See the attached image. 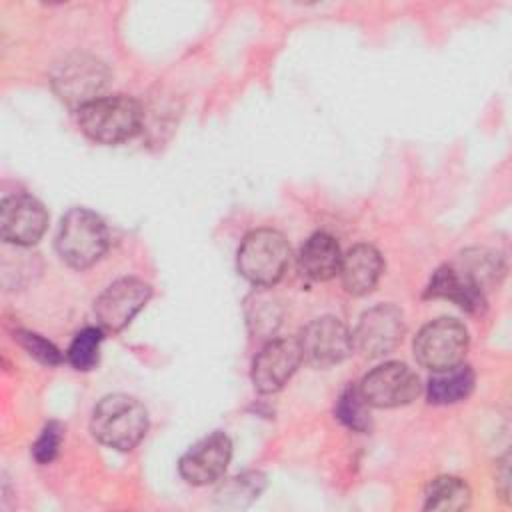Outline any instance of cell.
I'll return each mask as SVG.
<instances>
[{"mask_svg":"<svg viewBox=\"0 0 512 512\" xmlns=\"http://www.w3.org/2000/svg\"><path fill=\"white\" fill-rule=\"evenodd\" d=\"M90 432L104 446L128 452L146 436L148 412L134 396L108 394L92 410Z\"/></svg>","mask_w":512,"mask_h":512,"instance_id":"obj_1","label":"cell"},{"mask_svg":"<svg viewBox=\"0 0 512 512\" xmlns=\"http://www.w3.org/2000/svg\"><path fill=\"white\" fill-rule=\"evenodd\" d=\"M144 120V110L138 100L112 94L100 96L78 110L80 130L98 144H120L134 138Z\"/></svg>","mask_w":512,"mask_h":512,"instance_id":"obj_2","label":"cell"},{"mask_svg":"<svg viewBox=\"0 0 512 512\" xmlns=\"http://www.w3.org/2000/svg\"><path fill=\"white\" fill-rule=\"evenodd\" d=\"M56 250L68 266L76 270L90 268L108 250L104 220L88 208L68 210L58 228Z\"/></svg>","mask_w":512,"mask_h":512,"instance_id":"obj_3","label":"cell"},{"mask_svg":"<svg viewBox=\"0 0 512 512\" xmlns=\"http://www.w3.org/2000/svg\"><path fill=\"white\" fill-rule=\"evenodd\" d=\"M288 258L290 246L284 234L272 228H258L244 236L236 254V266L248 282L268 288L282 278Z\"/></svg>","mask_w":512,"mask_h":512,"instance_id":"obj_4","label":"cell"},{"mask_svg":"<svg viewBox=\"0 0 512 512\" xmlns=\"http://www.w3.org/2000/svg\"><path fill=\"white\" fill-rule=\"evenodd\" d=\"M110 70L104 62L88 54L66 58L52 74V88L58 98L76 112L98 100L106 90Z\"/></svg>","mask_w":512,"mask_h":512,"instance_id":"obj_5","label":"cell"},{"mask_svg":"<svg viewBox=\"0 0 512 512\" xmlns=\"http://www.w3.org/2000/svg\"><path fill=\"white\" fill-rule=\"evenodd\" d=\"M416 360L436 372L460 364L468 350V330L456 318H436L420 328L414 338Z\"/></svg>","mask_w":512,"mask_h":512,"instance_id":"obj_6","label":"cell"},{"mask_svg":"<svg viewBox=\"0 0 512 512\" xmlns=\"http://www.w3.org/2000/svg\"><path fill=\"white\" fill-rule=\"evenodd\" d=\"M358 388L374 408L406 406L422 390L418 374L404 362H384L372 368Z\"/></svg>","mask_w":512,"mask_h":512,"instance_id":"obj_7","label":"cell"},{"mask_svg":"<svg viewBox=\"0 0 512 512\" xmlns=\"http://www.w3.org/2000/svg\"><path fill=\"white\" fill-rule=\"evenodd\" d=\"M404 328V314L398 306L378 304L360 316L352 332V344L362 356L380 358L400 344Z\"/></svg>","mask_w":512,"mask_h":512,"instance_id":"obj_8","label":"cell"},{"mask_svg":"<svg viewBox=\"0 0 512 512\" xmlns=\"http://www.w3.org/2000/svg\"><path fill=\"white\" fill-rule=\"evenodd\" d=\"M302 360L314 368H328L350 356V330L334 316H322L304 326L298 338Z\"/></svg>","mask_w":512,"mask_h":512,"instance_id":"obj_9","label":"cell"},{"mask_svg":"<svg viewBox=\"0 0 512 512\" xmlns=\"http://www.w3.org/2000/svg\"><path fill=\"white\" fill-rule=\"evenodd\" d=\"M152 286L140 278L112 282L94 302V314L102 330L120 332L148 304Z\"/></svg>","mask_w":512,"mask_h":512,"instance_id":"obj_10","label":"cell"},{"mask_svg":"<svg viewBox=\"0 0 512 512\" xmlns=\"http://www.w3.org/2000/svg\"><path fill=\"white\" fill-rule=\"evenodd\" d=\"M232 458V440L216 430L192 444L178 460L180 476L192 486H206L220 480Z\"/></svg>","mask_w":512,"mask_h":512,"instance_id":"obj_11","label":"cell"},{"mask_svg":"<svg viewBox=\"0 0 512 512\" xmlns=\"http://www.w3.org/2000/svg\"><path fill=\"white\" fill-rule=\"evenodd\" d=\"M302 362L298 338H270L252 362V384L262 394H274L294 376Z\"/></svg>","mask_w":512,"mask_h":512,"instance_id":"obj_12","label":"cell"},{"mask_svg":"<svg viewBox=\"0 0 512 512\" xmlns=\"http://www.w3.org/2000/svg\"><path fill=\"white\" fill-rule=\"evenodd\" d=\"M48 226V212L40 200L28 194L6 196L0 206V234L16 246L36 244Z\"/></svg>","mask_w":512,"mask_h":512,"instance_id":"obj_13","label":"cell"},{"mask_svg":"<svg viewBox=\"0 0 512 512\" xmlns=\"http://www.w3.org/2000/svg\"><path fill=\"white\" fill-rule=\"evenodd\" d=\"M424 296L450 300L472 314H478L486 308V292L454 264H444L434 272Z\"/></svg>","mask_w":512,"mask_h":512,"instance_id":"obj_14","label":"cell"},{"mask_svg":"<svg viewBox=\"0 0 512 512\" xmlns=\"http://www.w3.org/2000/svg\"><path fill=\"white\" fill-rule=\"evenodd\" d=\"M384 270L382 254L370 244H356L340 262V276L344 288L354 296H364L374 290Z\"/></svg>","mask_w":512,"mask_h":512,"instance_id":"obj_15","label":"cell"},{"mask_svg":"<svg viewBox=\"0 0 512 512\" xmlns=\"http://www.w3.org/2000/svg\"><path fill=\"white\" fill-rule=\"evenodd\" d=\"M340 246L326 232L312 234L298 252V268L304 276L316 282H326L340 272Z\"/></svg>","mask_w":512,"mask_h":512,"instance_id":"obj_16","label":"cell"},{"mask_svg":"<svg viewBox=\"0 0 512 512\" xmlns=\"http://www.w3.org/2000/svg\"><path fill=\"white\" fill-rule=\"evenodd\" d=\"M474 370L468 364H456L446 370H436L428 380V402L454 404L466 400L474 390Z\"/></svg>","mask_w":512,"mask_h":512,"instance_id":"obj_17","label":"cell"},{"mask_svg":"<svg viewBox=\"0 0 512 512\" xmlns=\"http://www.w3.org/2000/svg\"><path fill=\"white\" fill-rule=\"evenodd\" d=\"M470 486L458 476H438L424 492V510L458 512L470 506Z\"/></svg>","mask_w":512,"mask_h":512,"instance_id":"obj_18","label":"cell"},{"mask_svg":"<svg viewBox=\"0 0 512 512\" xmlns=\"http://www.w3.org/2000/svg\"><path fill=\"white\" fill-rule=\"evenodd\" d=\"M244 312L254 338H272L282 320L280 302L266 290L252 292L244 302Z\"/></svg>","mask_w":512,"mask_h":512,"instance_id":"obj_19","label":"cell"},{"mask_svg":"<svg viewBox=\"0 0 512 512\" xmlns=\"http://www.w3.org/2000/svg\"><path fill=\"white\" fill-rule=\"evenodd\" d=\"M266 488V476L262 472H242L224 480L216 490V504L222 508H246Z\"/></svg>","mask_w":512,"mask_h":512,"instance_id":"obj_20","label":"cell"},{"mask_svg":"<svg viewBox=\"0 0 512 512\" xmlns=\"http://www.w3.org/2000/svg\"><path fill=\"white\" fill-rule=\"evenodd\" d=\"M458 266L466 276H470L484 292L488 286L498 284V280L504 274V262L502 256L490 250H466L460 254Z\"/></svg>","mask_w":512,"mask_h":512,"instance_id":"obj_21","label":"cell"},{"mask_svg":"<svg viewBox=\"0 0 512 512\" xmlns=\"http://www.w3.org/2000/svg\"><path fill=\"white\" fill-rule=\"evenodd\" d=\"M336 416L342 424L356 432H366L372 426V416H370V404L362 396L358 386H346L336 402Z\"/></svg>","mask_w":512,"mask_h":512,"instance_id":"obj_22","label":"cell"},{"mask_svg":"<svg viewBox=\"0 0 512 512\" xmlns=\"http://www.w3.org/2000/svg\"><path fill=\"white\" fill-rule=\"evenodd\" d=\"M102 328H84L80 330L70 348H68V362L80 370V372H88L92 370L96 364H98V358H100V344H102Z\"/></svg>","mask_w":512,"mask_h":512,"instance_id":"obj_23","label":"cell"},{"mask_svg":"<svg viewBox=\"0 0 512 512\" xmlns=\"http://www.w3.org/2000/svg\"><path fill=\"white\" fill-rule=\"evenodd\" d=\"M14 338L24 346V350L34 356L38 362L42 364H48V366H56L62 362V354L60 350L48 342L46 338H42L40 334H34V332H28V330H18L14 334Z\"/></svg>","mask_w":512,"mask_h":512,"instance_id":"obj_24","label":"cell"},{"mask_svg":"<svg viewBox=\"0 0 512 512\" xmlns=\"http://www.w3.org/2000/svg\"><path fill=\"white\" fill-rule=\"evenodd\" d=\"M64 428L58 422H48L32 446V456L38 464H48L58 456Z\"/></svg>","mask_w":512,"mask_h":512,"instance_id":"obj_25","label":"cell"},{"mask_svg":"<svg viewBox=\"0 0 512 512\" xmlns=\"http://www.w3.org/2000/svg\"><path fill=\"white\" fill-rule=\"evenodd\" d=\"M496 490L500 492L502 500L508 502V494H510V458H508V454H504L496 462Z\"/></svg>","mask_w":512,"mask_h":512,"instance_id":"obj_26","label":"cell"}]
</instances>
